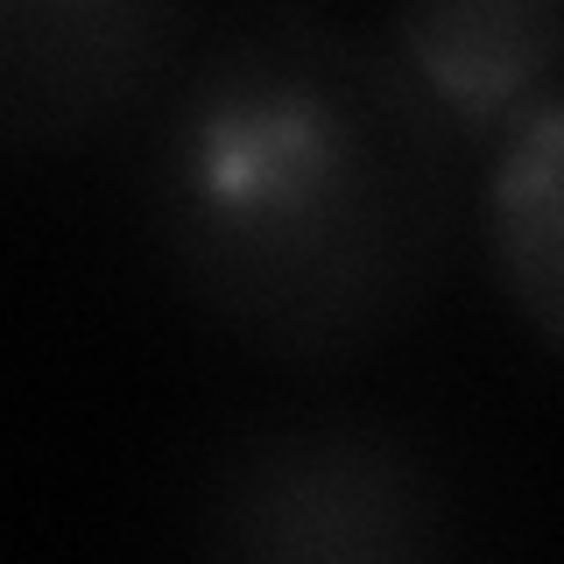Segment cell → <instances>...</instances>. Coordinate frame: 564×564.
Listing matches in <instances>:
<instances>
[{
  "label": "cell",
  "instance_id": "1",
  "mask_svg": "<svg viewBox=\"0 0 564 564\" xmlns=\"http://www.w3.org/2000/svg\"><path fill=\"white\" fill-rule=\"evenodd\" d=\"M458 163L375 29L240 0L141 120L134 219L205 332L282 375H332L437 296Z\"/></svg>",
  "mask_w": 564,
  "mask_h": 564
},
{
  "label": "cell",
  "instance_id": "5",
  "mask_svg": "<svg viewBox=\"0 0 564 564\" xmlns=\"http://www.w3.org/2000/svg\"><path fill=\"white\" fill-rule=\"evenodd\" d=\"M480 247L501 304L564 360V85L480 155Z\"/></svg>",
  "mask_w": 564,
  "mask_h": 564
},
{
  "label": "cell",
  "instance_id": "2",
  "mask_svg": "<svg viewBox=\"0 0 564 564\" xmlns=\"http://www.w3.org/2000/svg\"><path fill=\"white\" fill-rule=\"evenodd\" d=\"M466 516L452 458L367 410L247 416L184 480V551L226 564H431Z\"/></svg>",
  "mask_w": 564,
  "mask_h": 564
},
{
  "label": "cell",
  "instance_id": "4",
  "mask_svg": "<svg viewBox=\"0 0 564 564\" xmlns=\"http://www.w3.org/2000/svg\"><path fill=\"white\" fill-rule=\"evenodd\" d=\"M375 43L458 155L480 163L564 85V0H388Z\"/></svg>",
  "mask_w": 564,
  "mask_h": 564
},
{
  "label": "cell",
  "instance_id": "3",
  "mask_svg": "<svg viewBox=\"0 0 564 564\" xmlns=\"http://www.w3.org/2000/svg\"><path fill=\"white\" fill-rule=\"evenodd\" d=\"M198 43V0H0L8 155H78L149 120Z\"/></svg>",
  "mask_w": 564,
  "mask_h": 564
}]
</instances>
